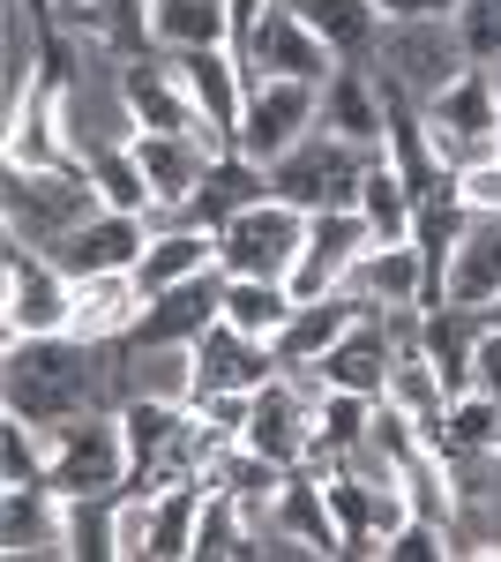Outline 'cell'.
I'll list each match as a JSON object with an SVG mask.
<instances>
[{
    "instance_id": "cell-1",
    "label": "cell",
    "mask_w": 501,
    "mask_h": 562,
    "mask_svg": "<svg viewBox=\"0 0 501 562\" xmlns=\"http://www.w3.org/2000/svg\"><path fill=\"white\" fill-rule=\"evenodd\" d=\"M0 383H8V413L60 428L76 413H105L113 368H105V346L60 330V338H8V375Z\"/></svg>"
},
{
    "instance_id": "cell-8",
    "label": "cell",
    "mask_w": 501,
    "mask_h": 562,
    "mask_svg": "<svg viewBox=\"0 0 501 562\" xmlns=\"http://www.w3.org/2000/svg\"><path fill=\"white\" fill-rule=\"evenodd\" d=\"M322 121V83H285V76H262L248 83V113H240V158L254 166H277L293 143H307Z\"/></svg>"
},
{
    "instance_id": "cell-30",
    "label": "cell",
    "mask_w": 501,
    "mask_h": 562,
    "mask_svg": "<svg viewBox=\"0 0 501 562\" xmlns=\"http://www.w3.org/2000/svg\"><path fill=\"white\" fill-rule=\"evenodd\" d=\"M375 405L382 397H360V390H322V405H315V450H307V465L315 473H330L344 465L367 435H375Z\"/></svg>"
},
{
    "instance_id": "cell-13",
    "label": "cell",
    "mask_w": 501,
    "mask_h": 562,
    "mask_svg": "<svg viewBox=\"0 0 501 562\" xmlns=\"http://www.w3.org/2000/svg\"><path fill=\"white\" fill-rule=\"evenodd\" d=\"M217 315H225V270H203V278H187V285L150 293V307L135 315V330H127L121 346L127 352H143V346H195Z\"/></svg>"
},
{
    "instance_id": "cell-16",
    "label": "cell",
    "mask_w": 501,
    "mask_h": 562,
    "mask_svg": "<svg viewBox=\"0 0 501 562\" xmlns=\"http://www.w3.org/2000/svg\"><path fill=\"white\" fill-rule=\"evenodd\" d=\"M315 128H330L352 150H389V98H382L375 68H337L322 83V121Z\"/></svg>"
},
{
    "instance_id": "cell-17",
    "label": "cell",
    "mask_w": 501,
    "mask_h": 562,
    "mask_svg": "<svg viewBox=\"0 0 501 562\" xmlns=\"http://www.w3.org/2000/svg\"><path fill=\"white\" fill-rule=\"evenodd\" d=\"M270 375H277V346L232 330L225 315L195 338V397H203V390H262Z\"/></svg>"
},
{
    "instance_id": "cell-27",
    "label": "cell",
    "mask_w": 501,
    "mask_h": 562,
    "mask_svg": "<svg viewBox=\"0 0 501 562\" xmlns=\"http://www.w3.org/2000/svg\"><path fill=\"white\" fill-rule=\"evenodd\" d=\"M501 301V217H471L449 256V307H487Z\"/></svg>"
},
{
    "instance_id": "cell-36",
    "label": "cell",
    "mask_w": 501,
    "mask_h": 562,
    "mask_svg": "<svg viewBox=\"0 0 501 562\" xmlns=\"http://www.w3.org/2000/svg\"><path fill=\"white\" fill-rule=\"evenodd\" d=\"M457 38L471 68H501V0H457Z\"/></svg>"
},
{
    "instance_id": "cell-4",
    "label": "cell",
    "mask_w": 501,
    "mask_h": 562,
    "mask_svg": "<svg viewBox=\"0 0 501 562\" xmlns=\"http://www.w3.org/2000/svg\"><path fill=\"white\" fill-rule=\"evenodd\" d=\"M375 150H352L330 128H315L307 143H293L277 166H270V195H285L293 211H360V173H367Z\"/></svg>"
},
{
    "instance_id": "cell-23",
    "label": "cell",
    "mask_w": 501,
    "mask_h": 562,
    "mask_svg": "<svg viewBox=\"0 0 501 562\" xmlns=\"http://www.w3.org/2000/svg\"><path fill=\"white\" fill-rule=\"evenodd\" d=\"M150 307V293L135 285V270H113V278H76V338L90 346H121L135 330V315Z\"/></svg>"
},
{
    "instance_id": "cell-12",
    "label": "cell",
    "mask_w": 501,
    "mask_h": 562,
    "mask_svg": "<svg viewBox=\"0 0 501 562\" xmlns=\"http://www.w3.org/2000/svg\"><path fill=\"white\" fill-rule=\"evenodd\" d=\"M375 248V225L360 211H315L307 217V248H299L293 262V285L299 301H315V293H337V285H352V270H360V256Z\"/></svg>"
},
{
    "instance_id": "cell-20",
    "label": "cell",
    "mask_w": 501,
    "mask_h": 562,
    "mask_svg": "<svg viewBox=\"0 0 501 562\" xmlns=\"http://www.w3.org/2000/svg\"><path fill=\"white\" fill-rule=\"evenodd\" d=\"M285 8L337 53V68H375L382 31H389L375 0H285Z\"/></svg>"
},
{
    "instance_id": "cell-26",
    "label": "cell",
    "mask_w": 501,
    "mask_h": 562,
    "mask_svg": "<svg viewBox=\"0 0 501 562\" xmlns=\"http://www.w3.org/2000/svg\"><path fill=\"white\" fill-rule=\"evenodd\" d=\"M76 150H83V173H90V188H98V203H105V211H135V217L158 211V195H150V173H143L135 143H98V135H76Z\"/></svg>"
},
{
    "instance_id": "cell-10",
    "label": "cell",
    "mask_w": 501,
    "mask_h": 562,
    "mask_svg": "<svg viewBox=\"0 0 501 562\" xmlns=\"http://www.w3.org/2000/svg\"><path fill=\"white\" fill-rule=\"evenodd\" d=\"M232 53H240L248 83H262V76H285V83H330V76H337V53L299 23L285 0H277V8L254 23V38L232 45Z\"/></svg>"
},
{
    "instance_id": "cell-24",
    "label": "cell",
    "mask_w": 501,
    "mask_h": 562,
    "mask_svg": "<svg viewBox=\"0 0 501 562\" xmlns=\"http://www.w3.org/2000/svg\"><path fill=\"white\" fill-rule=\"evenodd\" d=\"M352 293L367 307H426V262L412 240H375L352 270Z\"/></svg>"
},
{
    "instance_id": "cell-14",
    "label": "cell",
    "mask_w": 501,
    "mask_h": 562,
    "mask_svg": "<svg viewBox=\"0 0 501 562\" xmlns=\"http://www.w3.org/2000/svg\"><path fill=\"white\" fill-rule=\"evenodd\" d=\"M172 60H180L187 90H195L217 150H232L240 143V113H248V68H240V53L232 45H203V53H172Z\"/></svg>"
},
{
    "instance_id": "cell-11",
    "label": "cell",
    "mask_w": 501,
    "mask_h": 562,
    "mask_svg": "<svg viewBox=\"0 0 501 562\" xmlns=\"http://www.w3.org/2000/svg\"><path fill=\"white\" fill-rule=\"evenodd\" d=\"M150 233H158V225L135 217V211H98V217H83L68 240H53L45 262H53L60 278H113V270H135V262H143Z\"/></svg>"
},
{
    "instance_id": "cell-31",
    "label": "cell",
    "mask_w": 501,
    "mask_h": 562,
    "mask_svg": "<svg viewBox=\"0 0 501 562\" xmlns=\"http://www.w3.org/2000/svg\"><path fill=\"white\" fill-rule=\"evenodd\" d=\"M150 38H158V53L232 45V8L225 0H150Z\"/></svg>"
},
{
    "instance_id": "cell-7",
    "label": "cell",
    "mask_w": 501,
    "mask_h": 562,
    "mask_svg": "<svg viewBox=\"0 0 501 562\" xmlns=\"http://www.w3.org/2000/svg\"><path fill=\"white\" fill-rule=\"evenodd\" d=\"M121 105H127L135 128L195 135V143H209V158H232V150H217V135H209L203 105H195V90H187V76H180L172 53H143V60H127V68H121Z\"/></svg>"
},
{
    "instance_id": "cell-41",
    "label": "cell",
    "mask_w": 501,
    "mask_h": 562,
    "mask_svg": "<svg viewBox=\"0 0 501 562\" xmlns=\"http://www.w3.org/2000/svg\"><path fill=\"white\" fill-rule=\"evenodd\" d=\"M382 23H419V15H457V0H375Z\"/></svg>"
},
{
    "instance_id": "cell-25",
    "label": "cell",
    "mask_w": 501,
    "mask_h": 562,
    "mask_svg": "<svg viewBox=\"0 0 501 562\" xmlns=\"http://www.w3.org/2000/svg\"><path fill=\"white\" fill-rule=\"evenodd\" d=\"M203 270H217V233L209 225H166V233H150V248L135 262V285L166 293V285H187Z\"/></svg>"
},
{
    "instance_id": "cell-39",
    "label": "cell",
    "mask_w": 501,
    "mask_h": 562,
    "mask_svg": "<svg viewBox=\"0 0 501 562\" xmlns=\"http://www.w3.org/2000/svg\"><path fill=\"white\" fill-rule=\"evenodd\" d=\"M457 195H464V211H471V217H501V150H487L479 166H464Z\"/></svg>"
},
{
    "instance_id": "cell-33",
    "label": "cell",
    "mask_w": 501,
    "mask_h": 562,
    "mask_svg": "<svg viewBox=\"0 0 501 562\" xmlns=\"http://www.w3.org/2000/svg\"><path fill=\"white\" fill-rule=\"evenodd\" d=\"M203 495H209V480H172V487H158V503H150V562H180V555H195Z\"/></svg>"
},
{
    "instance_id": "cell-32",
    "label": "cell",
    "mask_w": 501,
    "mask_h": 562,
    "mask_svg": "<svg viewBox=\"0 0 501 562\" xmlns=\"http://www.w3.org/2000/svg\"><path fill=\"white\" fill-rule=\"evenodd\" d=\"M293 307H299V293L285 278H225V323L262 338V346H277V330L293 323Z\"/></svg>"
},
{
    "instance_id": "cell-9",
    "label": "cell",
    "mask_w": 501,
    "mask_h": 562,
    "mask_svg": "<svg viewBox=\"0 0 501 562\" xmlns=\"http://www.w3.org/2000/svg\"><path fill=\"white\" fill-rule=\"evenodd\" d=\"M76 330V278H60L45 248L8 233V338H60Z\"/></svg>"
},
{
    "instance_id": "cell-29",
    "label": "cell",
    "mask_w": 501,
    "mask_h": 562,
    "mask_svg": "<svg viewBox=\"0 0 501 562\" xmlns=\"http://www.w3.org/2000/svg\"><path fill=\"white\" fill-rule=\"evenodd\" d=\"M426 442H434L449 465L501 450V397H487V390H464V397H449V405H442V420L426 428Z\"/></svg>"
},
{
    "instance_id": "cell-6",
    "label": "cell",
    "mask_w": 501,
    "mask_h": 562,
    "mask_svg": "<svg viewBox=\"0 0 501 562\" xmlns=\"http://www.w3.org/2000/svg\"><path fill=\"white\" fill-rule=\"evenodd\" d=\"M299 248H307V211H293L285 195H262L217 225V270L225 278H293Z\"/></svg>"
},
{
    "instance_id": "cell-19",
    "label": "cell",
    "mask_w": 501,
    "mask_h": 562,
    "mask_svg": "<svg viewBox=\"0 0 501 562\" xmlns=\"http://www.w3.org/2000/svg\"><path fill=\"white\" fill-rule=\"evenodd\" d=\"M127 143H135V158H143V173H150L158 211H187V203H195V188H203V173L217 166V158H209V143H195V135L135 128Z\"/></svg>"
},
{
    "instance_id": "cell-5",
    "label": "cell",
    "mask_w": 501,
    "mask_h": 562,
    "mask_svg": "<svg viewBox=\"0 0 501 562\" xmlns=\"http://www.w3.org/2000/svg\"><path fill=\"white\" fill-rule=\"evenodd\" d=\"M471 68V53L457 38V15H419V23H389L375 53V76L389 90H405L412 105H426L442 83H457Z\"/></svg>"
},
{
    "instance_id": "cell-37",
    "label": "cell",
    "mask_w": 501,
    "mask_h": 562,
    "mask_svg": "<svg viewBox=\"0 0 501 562\" xmlns=\"http://www.w3.org/2000/svg\"><path fill=\"white\" fill-rule=\"evenodd\" d=\"M150 503L143 487H121L113 495V555H150Z\"/></svg>"
},
{
    "instance_id": "cell-3",
    "label": "cell",
    "mask_w": 501,
    "mask_h": 562,
    "mask_svg": "<svg viewBox=\"0 0 501 562\" xmlns=\"http://www.w3.org/2000/svg\"><path fill=\"white\" fill-rule=\"evenodd\" d=\"M0 211H8V233L31 240V248H53L68 240L83 217H98V188H90L83 166H60V173H31V166H8V188H0Z\"/></svg>"
},
{
    "instance_id": "cell-42",
    "label": "cell",
    "mask_w": 501,
    "mask_h": 562,
    "mask_svg": "<svg viewBox=\"0 0 501 562\" xmlns=\"http://www.w3.org/2000/svg\"><path fill=\"white\" fill-rule=\"evenodd\" d=\"M487 323H501V301H494V307H487Z\"/></svg>"
},
{
    "instance_id": "cell-2",
    "label": "cell",
    "mask_w": 501,
    "mask_h": 562,
    "mask_svg": "<svg viewBox=\"0 0 501 562\" xmlns=\"http://www.w3.org/2000/svg\"><path fill=\"white\" fill-rule=\"evenodd\" d=\"M135 458H127L121 413H76L60 428H45V480L53 495H121Z\"/></svg>"
},
{
    "instance_id": "cell-18",
    "label": "cell",
    "mask_w": 501,
    "mask_h": 562,
    "mask_svg": "<svg viewBox=\"0 0 501 562\" xmlns=\"http://www.w3.org/2000/svg\"><path fill=\"white\" fill-rule=\"evenodd\" d=\"M270 540H299L307 555H344V532H337V510H330V487L315 465L285 473L277 503H270Z\"/></svg>"
},
{
    "instance_id": "cell-21",
    "label": "cell",
    "mask_w": 501,
    "mask_h": 562,
    "mask_svg": "<svg viewBox=\"0 0 501 562\" xmlns=\"http://www.w3.org/2000/svg\"><path fill=\"white\" fill-rule=\"evenodd\" d=\"M0 555H68V503L45 480L0 495Z\"/></svg>"
},
{
    "instance_id": "cell-15",
    "label": "cell",
    "mask_w": 501,
    "mask_h": 562,
    "mask_svg": "<svg viewBox=\"0 0 501 562\" xmlns=\"http://www.w3.org/2000/svg\"><path fill=\"white\" fill-rule=\"evenodd\" d=\"M389 368H397V338H389L382 307H367V315H360V323L315 360L322 390H360V397H382V390H389Z\"/></svg>"
},
{
    "instance_id": "cell-35",
    "label": "cell",
    "mask_w": 501,
    "mask_h": 562,
    "mask_svg": "<svg viewBox=\"0 0 501 562\" xmlns=\"http://www.w3.org/2000/svg\"><path fill=\"white\" fill-rule=\"evenodd\" d=\"M0 480H8V487L45 480V428L23 420V413H0ZM45 487H53V480H45Z\"/></svg>"
},
{
    "instance_id": "cell-22",
    "label": "cell",
    "mask_w": 501,
    "mask_h": 562,
    "mask_svg": "<svg viewBox=\"0 0 501 562\" xmlns=\"http://www.w3.org/2000/svg\"><path fill=\"white\" fill-rule=\"evenodd\" d=\"M367 315V301L352 293V285H337V293H315V301H299L293 307V323L277 330V368H315L322 352L352 330Z\"/></svg>"
},
{
    "instance_id": "cell-43",
    "label": "cell",
    "mask_w": 501,
    "mask_h": 562,
    "mask_svg": "<svg viewBox=\"0 0 501 562\" xmlns=\"http://www.w3.org/2000/svg\"><path fill=\"white\" fill-rule=\"evenodd\" d=\"M494 90H501V68H494Z\"/></svg>"
},
{
    "instance_id": "cell-34",
    "label": "cell",
    "mask_w": 501,
    "mask_h": 562,
    "mask_svg": "<svg viewBox=\"0 0 501 562\" xmlns=\"http://www.w3.org/2000/svg\"><path fill=\"white\" fill-rule=\"evenodd\" d=\"M360 217L375 225V240H412V188L389 166V150H375L360 173Z\"/></svg>"
},
{
    "instance_id": "cell-40",
    "label": "cell",
    "mask_w": 501,
    "mask_h": 562,
    "mask_svg": "<svg viewBox=\"0 0 501 562\" xmlns=\"http://www.w3.org/2000/svg\"><path fill=\"white\" fill-rule=\"evenodd\" d=\"M471 383L487 390V397H501V323H487V330H479V352H471Z\"/></svg>"
},
{
    "instance_id": "cell-28",
    "label": "cell",
    "mask_w": 501,
    "mask_h": 562,
    "mask_svg": "<svg viewBox=\"0 0 501 562\" xmlns=\"http://www.w3.org/2000/svg\"><path fill=\"white\" fill-rule=\"evenodd\" d=\"M262 195H270V166H254V158L232 150V158H217V166L203 173V188H195V203L180 211V225H209V233H217L232 211H248V203H262Z\"/></svg>"
},
{
    "instance_id": "cell-38",
    "label": "cell",
    "mask_w": 501,
    "mask_h": 562,
    "mask_svg": "<svg viewBox=\"0 0 501 562\" xmlns=\"http://www.w3.org/2000/svg\"><path fill=\"white\" fill-rule=\"evenodd\" d=\"M434 555H457V532L434 518H405L389 532V562H434Z\"/></svg>"
}]
</instances>
